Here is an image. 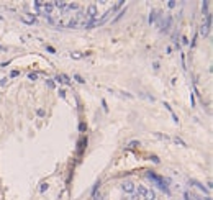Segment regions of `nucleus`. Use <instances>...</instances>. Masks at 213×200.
<instances>
[{"label": "nucleus", "mask_w": 213, "mask_h": 200, "mask_svg": "<svg viewBox=\"0 0 213 200\" xmlns=\"http://www.w3.org/2000/svg\"><path fill=\"white\" fill-rule=\"evenodd\" d=\"M188 184H190V185H193V187H197V189H198V190H200V192H203V194H207V195L210 194V190H208V189L205 187V185L202 184V182L195 181V179H188Z\"/></svg>", "instance_id": "1"}, {"label": "nucleus", "mask_w": 213, "mask_h": 200, "mask_svg": "<svg viewBox=\"0 0 213 200\" xmlns=\"http://www.w3.org/2000/svg\"><path fill=\"white\" fill-rule=\"evenodd\" d=\"M121 190H123L125 194H133L134 192V184L131 181H125L123 184H121Z\"/></svg>", "instance_id": "2"}, {"label": "nucleus", "mask_w": 213, "mask_h": 200, "mask_svg": "<svg viewBox=\"0 0 213 200\" xmlns=\"http://www.w3.org/2000/svg\"><path fill=\"white\" fill-rule=\"evenodd\" d=\"M170 25H172V18H170V16H166V18H162V22H161V31H162V33L169 31Z\"/></svg>", "instance_id": "3"}, {"label": "nucleus", "mask_w": 213, "mask_h": 200, "mask_svg": "<svg viewBox=\"0 0 213 200\" xmlns=\"http://www.w3.org/2000/svg\"><path fill=\"white\" fill-rule=\"evenodd\" d=\"M97 13H99V8H97V5H89L87 7V10H85V15L89 16V18H95L97 16Z\"/></svg>", "instance_id": "4"}, {"label": "nucleus", "mask_w": 213, "mask_h": 200, "mask_svg": "<svg viewBox=\"0 0 213 200\" xmlns=\"http://www.w3.org/2000/svg\"><path fill=\"white\" fill-rule=\"evenodd\" d=\"M143 198H144V200H156V192L152 190V189H146Z\"/></svg>", "instance_id": "5"}, {"label": "nucleus", "mask_w": 213, "mask_h": 200, "mask_svg": "<svg viewBox=\"0 0 213 200\" xmlns=\"http://www.w3.org/2000/svg\"><path fill=\"white\" fill-rule=\"evenodd\" d=\"M161 15V12H158V10H151V13H149V23H156L158 22V16Z\"/></svg>", "instance_id": "6"}, {"label": "nucleus", "mask_w": 213, "mask_h": 200, "mask_svg": "<svg viewBox=\"0 0 213 200\" xmlns=\"http://www.w3.org/2000/svg\"><path fill=\"white\" fill-rule=\"evenodd\" d=\"M69 12H79V5H77V3H67L64 13H69Z\"/></svg>", "instance_id": "7"}, {"label": "nucleus", "mask_w": 213, "mask_h": 200, "mask_svg": "<svg viewBox=\"0 0 213 200\" xmlns=\"http://www.w3.org/2000/svg\"><path fill=\"white\" fill-rule=\"evenodd\" d=\"M53 5H54V8H59L61 12H64L67 3H66V2H53Z\"/></svg>", "instance_id": "8"}, {"label": "nucleus", "mask_w": 213, "mask_h": 200, "mask_svg": "<svg viewBox=\"0 0 213 200\" xmlns=\"http://www.w3.org/2000/svg\"><path fill=\"white\" fill-rule=\"evenodd\" d=\"M33 7H34V12H36V13H41V7H43V2H40V0H34V2H33Z\"/></svg>", "instance_id": "9"}, {"label": "nucleus", "mask_w": 213, "mask_h": 200, "mask_svg": "<svg viewBox=\"0 0 213 200\" xmlns=\"http://www.w3.org/2000/svg\"><path fill=\"white\" fill-rule=\"evenodd\" d=\"M61 81H62V84H66V85H72L71 77H69V75H66V74H61Z\"/></svg>", "instance_id": "10"}, {"label": "nucleus", "mask_w": 213, "mask_h": 200, "mask_svg": "<svg viewBox=\"0 0 213 200\" xmlns=\"http://www.w3.org/2000/svg\"><path fill=\"white\" fill-rule=\"evenodd\" d=\"M200 34L202 36H208V34H210V28H208L207 25H202L200 26Z\"/></svg>", "instance_id": "11"}, {"label": "nucleus", "mask_w": 213, "mask_h": 200, "mask_svg": "<svg viewBox=\"0 0 213 200\" xmlns=\"http://www.w3.org/2000/svg\"><path fill=\"white\" fill-rule=\"evenodd\" d=\"M134 192L139 195V197H143V195H144V192H146V187H143V185H138V187H134Z\"/></svg>", "instance_id": "12"}, {"label": "nucleus", "mask_w": 213, "mask_h": 200, "mask_svg": "<svg viewBox=\"0 0 213 200\" xmlns=\"http://www.w3.org/2000/svg\"><path fill=\"white\" fill-rule=\"evenodd\" d=\"M208 8H210V2H202V12H203V15H208Z\"/></svg>", "instance_id": "13"}, {"label": "nucleus", "mask_w": 213, "mask_h": 200, "mask_svg": "<svg viewBox=\"0 0 213 200\" xmlns=\"http://www.w3.org/2000/svg\"><path fill=\"white\" fill-rule=\"evenodd\" d=\"M154 136H158L161 141H169L170 139V138L167 136V134H164V133H154Z\"/></svg>", "instance_id": "14"}, {"label": "nucleus", "mask_w": 213, "mask_h": 200, "mask_svg": "<svg viewBox=\"0 0 213 200\" xmlns=\"http://www.w3.org/2000/svg\"><path fill=\"white\" fill-rule=\"evenodd\" d=\"M138 146H139V141L134 139V141H131V143H128L126 148H128V149H134V148H138Z\"/></svg>", "instance_id": "15"}, {"label": "nucleus", "mask_w": 213, "mask_h": 200, "mask_svg": "<svg viewBox=\"0 0 213 200\" xmlns=\"http://www.w3.org/2000/svg\"><path fill=\"white\" fill-rule=\"evenodd\" d=\"M174 143H176V144H180V146H187V143H185L184 139H180L179 136H176V138H174Z\"/></svg>", "instance_id": "16"}, {"label": "nucleus", "mask_w": 213, "mask_h": 200, "mask_svg": "<svg viewBox=\"0 0 213 200\" xmlns=\"http://www.w3.org/2000/svg\"><path fill=\"white\" fill-rule=\"evenodd\" d=\"M71 57H72V59H80V57H84V54H82V53H77V51H75V53L72 51V53H71Z\"/></svg>", "instance_id": "17"}, {"label": "nucleus", "mask_w": 213, "mask_h": 200, "mask_svg": "<svg viewBox=\"0 0 213 200\" xmlns=\"http://www.w3.org/2000/svg\"><path fill=\"white\" fill-rule=\"evenodd\" d=\"M125 13H126V8H123V10H121V12H120V13H118V15H117V16H115V20H113V23H117V22H118V20H120V18H121V16H123V15H125Z\"/></svg>", "instance_id": "18"}, {"label": "nucleus", "mask_w": 213, "mask_h": 200, "mask_svg": "<svg viewBox=\"0 0 213 200\" xmlns=\"http://www.w3.org/2000/svg\"><path fill=\"white\" fill-rule=\"evenodd\" d=\"M48 189H49V185H48V184H46V182H43V184H41V185H40V192H41V194H44V192H46V190H48Z\"/></svg>", "instance_id": "19"}, {"label": "nucleus", "mask_w": 213, "mask_h": 200, "mask_svg": "<svg viewBox=\"0 0 213 200\" xmlns=\"http://www.w3.org/2000/svg\"><path fill=\"white\" fill-rule=\"evenodd\" d=\"M74 79L79 82V84H85V79H84L82 75H79V74H74Z\"/></svg>", "instance_id": "20"}, {"label": "nucleus", "mask_w": 213, "mask_h": 200, "mask_svg": "<svg viewBox=\"0 0 213 200\" xmlns=\"http://www.w3.org/2000/svg\"><path fill=\"white\" fill-rule=\"evenodd\" d=\"M36 115L40 116V118H43V116H46V110H43V108H38V110H36Z\"/></svg>", "instance_id": "21"}, {"label": "nucleus", "mask_w": 213, "mask_h": 200, "mask_svg": "<svg viewBox=\"0 0 213 200\" xmlns=\"http://www.w3.org/2000/svg\"><path fill=\"white\" fill-rule=\"evenodd\" d=\"M46 85H48L49 89H54V87H56V84H54L53 79H48V81H46Z\"/></svg>", "instance_id": "22"}, {"label": "nucleus", "mask_w": 213, "mask_h": 200, "mask_svg": "<svg viewBox=\"0 0 213 200\" xmlns=\"http://www.w3.org/2000/svg\"><path fill=\"white\" fill-rule=\"evenodd\" d=\"M120 95H121V97H126V98H133V95H131L130 92H125V90H121Z\"/></svg>", "instance_id": "23"}, {"label": "nucleus", "mask_w": 213, "mask_h": 200, "mask_svg": "<svg viewBox=\"0 0 213 200\" xmlns=\"http://www.w3.org/2000/svg\"><path fill=\"white\" fill-rule=\"evenodd\" d=\"M166 5H167V8H174V7H176V5H177V3H176V2H174V0H170V2H167V3H166Z\"/></svg>", "instance_id": "24"}, {"label": "nucleus", "mask_w": 213, "mask_h": 200, "mask_svg": "<svg viewBox=\"0 0 213 200\" xmlns=\"http://www.w3.org/2000/svg\"><path fill=\"white\" fill-rule=\"evenodd\" d=\"M85 130H87L85 123H80V125H79V131H80V133H84V131H85Z\"/></svg>", "instance_id": "25"}, {"label": "nucleus", "mask_w": 213, "mask_h": 200, "mask_svg": "<svg viewBox=\"0 0 213 200\" xmlns=\"http://www.w3.org/2000/svg\"><path fill=\"white\" fill-rule=\"evenodd\" d=\"M57 94H59V97H61V98H66V90L59 89V92H57Z\"/></svg>", "instance_id": "26"}, {"label": "nucleus", "mask_w": 213, "mask_h": 200, "mask_svg": "<svg viewBox=\"0 0 213 200\" xmlns=\"http://www.w3.org/2000/svg\"><path fill=\"white\" fill-rule=\"evenodd\" d=\"M28 79H31V81H36V79H38V74H28Z\"/></svg>", "instance_id": "27"}, {"label": "nucleus", "mask_w": 213, "mask_h": 200, "mask_svg": "<svg viewBox=\"0 0 213 200\" xmlns=\"http://www.w3.org/2000/svg\"><path fill=\"white\" fill-rule=\"evenodd\" d=\"M131 200H139V195L136 194V192H133V194H131Z\"/></svg>", "instance_id": "28"}, {"label": "nucleus", "mask_w": 213, "mask_h": 200, "mask_svg": "<svg viewBox=\"0 0 213 200\" xmlns=\"http://www.w3.org/2000/svg\"><path fill=\"white\" fill-rule=\"evenodd\" d=\"M20 74V71H12V74H10V77H16V75Z\"/></svg>", "instance_id": "29"}, {"label": "nucleus", "mask_w": 213, "mask_h": 200, "mask_svg": "<svg viewBox=\"0 0 213 200\" xmlns=\"http://www.w3.org/2000/svg\"><path fill=\"white\" fill-rule=\"evenodd\" d=\"M93 200H102V195H100V194H95V195H93Z\"/></svg>", "instance_id": "30"}, {"label": "nucleus", "mask_w": 213, "mask_h": 200, "mask_svg": "<svg viewBox=\"0 0 213 200\" xmlns=\"http://www.w3.org/2000/svg\"><path fill=\"white\" fill-rule=\"evenodd\" d=\"M7 84V77H3V79H0V85H5Z\"/></svg>", "instance_id": "31"}, {"label": "nucleus", "mask_w": 213, "mask_h": 200, "mask_svg": "<svg viewBox=\"0 0 213 200\" xmlns=\"http://www.w3.org/2000/svg\"><path fill=\"white\" fill-rule=\"evenodd\" d=\"M184 197H185V200H192V198H190V195H188L187 192H185V195H184Z\"/></svg>", "instance_id": "32"}, {"label": "nucleus", "mask_w": 213, "mask_h": 200, "mask_svg": "<svg viewBox=\"0 0 213 200\" xmlns=\"http://www.w3.org/2000/svg\"><path fill=\"white\" fill-rule=\"evenodd\" d=\"M205 200H211V197H207V198H205Z\"/></svg>", "instance_id": "33"}]
</instances>
